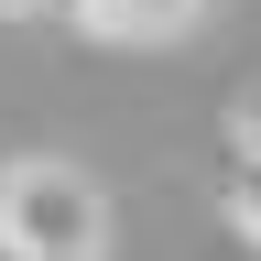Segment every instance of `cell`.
Segmentation results:
<instances>
[{
    "label": "cell",
    "mask_w": 261,
    "mask_h": 261,
    "mask_svg": "<svg viewBox=\"0 0 261 261\" xmlns=\"http://www.w3.org/2000/svg\"><path fill=\"white\" fill-rule=\"evenodd\" d=\"M0 250L11 261H98L109 250V196L55 152L0 163Z\"/></svg>",
    "instance_id": "1"
},
{
    "label": "cell",
    "mask_w": 261,
    "mask_h": 261,
    "mask_svg": "<svg viewBox=\"0 0 261 261\" xmlns=\"http://www.w3.org/2000/svg\"><path fill=\"white\" fill-rule=\"evenodd\" d=\"M196 11H207V0H65V22L98 33V44H174Z\"/></svg>",
    "instance_id": "2"
},
{
    "label": "cell",
    "mask_w": 261,
    "mask_h": 261,
    "mask_svg": "<svg viewBox=\"0 0 261 261\" xmlns=\"http://www.w3.org/2000/svg\"><path fill=\"white\" fill-rule=\"evenodd\" d=\"M218 207H228V228H240V240H261V163H250V152H228V174H218Z\"/></svg>",
    "instance_id": "3"
},
{
    "label": "cell",
    "mask_w": 261,
    "mask_h": 261,
    "mask_svg": "<svg viewBox=\"0 0 261 261\" xmlns=\"http://www.w3.org/2000/svg\"><path fill=\"white\" fill-rule=\"evenodd\" d=\"M228 152H250V163H261V98H250L240 120H228Z\"/></svg>",
    "instance_id": "4"
},
{
    "label": "cell",
    "mask_w": 261,
    "mask_h": 261,
    "mask_svg": "<svg viewBox=\"0 0 261 261\" xmlns=\"http://www.w3.org/2000/svg\"><path fill=\"white\" fill-rule=\"evenodd\" d=\"M0 11H65V0H0Z\"/></svg>",
    "instance_id": "5"
}]
</instances>
